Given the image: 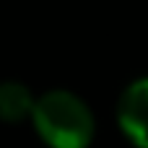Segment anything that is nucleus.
I'll list each match as a JSON object with an SVG mask.
<instances>
[{"mask_svg":"<svg viewBox=\"0 0 148 148\" xmlns=\"http://www.w3.org/2000/svg\"><path fill=\"white\" fill-rule=\"evenodd\" d=\"M34 96L31 91L18 83V81H0V120L5 122H18L23 117H31L34 109Z\"/></svg>","mask_w":148,"mask_h":148,"instance_id":"obj_3","label":"nucleus"},{"mask_svg":"<svg viewBox=\"0 0 148 148\" xmlns=\"http://www.w3.org/2000/svg\"><path fill=\"white\" fill-rule=\"evenodd\" d=\"M31 122L49 148H88L96 130L91 107L65 88L42 94L34 101Z\"/></svg>","mask_w":148,"mask_h":148,"instance_id":"obj_1","label":"nucleus"},{"mask_svg":"<svg viewBox=\"0 0 148 148\" xmlns=\"http://www.w3.org/2000/svg\"><path fill=\"white\" fill-rule=\"evenodd\" d=\"M117 120L122 133L138 148H148V78L133 81L117 104Z\"/></svg>","mask_w":148,"mask_h":148,"instance_id":"obj_2","label":"nucleus"}]
</instances>
